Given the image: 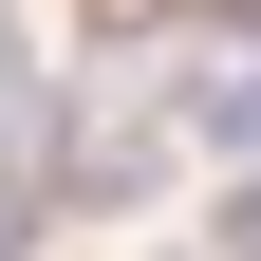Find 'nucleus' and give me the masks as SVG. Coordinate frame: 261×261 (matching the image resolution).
I'll return each mask as SVG.
<instances>
[{"label":"nucleus","instance_id":"obj_1","mask_svg":"<svg viewBox=\"0 0 261 261\" xmlns=\"http://www.w3.org/2000/svg\"><path fill=\"white\" fill-rule=\"evenodd\" d=\"M130 19H149V0H93V38H130Z\"/></svg>","mask_w":261,"mask_h":261},{"label":"nucleus","instance_id":"obj_2","mask_svg":"<svg viewBox=\"0 0 261 261\" xmlns=\"http://www.w3.org/2000/svg\"><path fill=\"white\" fill-rule=\"evenodd\" d=\"M187 261H205V243H187Z\"/></svg>","mask_w":261,"mask_h":261}]
</instances>
